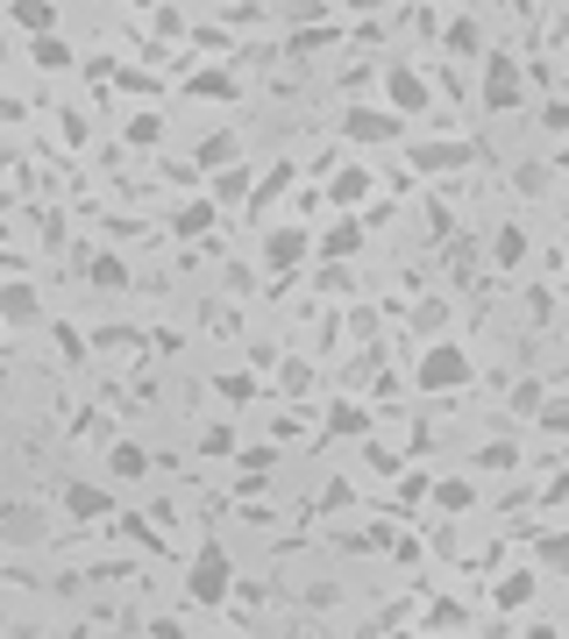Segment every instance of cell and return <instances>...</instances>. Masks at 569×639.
Wrapping results in <instances>:
<instances>
[{"label":"cell","instance_id":"d590c367","mask_svg":"<svg viewBox=\"0 0 569 639\" xmlns=\"http://www.w3.org/2000/svg\"><path fill=\"white\" fill-rule=\"evenodd\" d=\"M129 143H136V149L164 143V114H136V121H129Z\"/></svg>","mask_w":569,"mask_h":639},{"label":"cell","instance_id":"b9f144b4","mask_svg":"<svg viewBox=\"0 0 569 639\" xmlns=\"http://www.w3.org/2000/svg\"><path fill=\"white\" fill-rule=\"evenodd\" d=\"M313 284H321V292H349V264H342V270L327 264V270H321V278H313Z\"/></svg>","mask_w":569,"mask_h":639},{"label":"cell","instance_id":"8fae6325","mask_svg":"<svg viewBox=\"0 0 569 639\" xmlns=\"http://www.w3.org/2000/svg\"><path fill=\"white\" fill-rule=\"evenodd\" d=\"M356 249H364V221H356V213H342L327 235H313V256H327V264H349Z\"/></svg>","mask_w":569,"mask_h":639},{"label":"cell","instance_id":"4fadbf2b","mask_svg":"<svg viewBox=\"0 0 569 639\" xmlns=\"http://www.w3.org/2000/svg\"><path fill=\"white\" fill-rule=\"evenodd\" d=\"M534 597H542V575H534V569L499 575V590H491V604H499V612H527Z\"/></svg>","mask_w":569,"mask_h":639},{"label":"cell","instance_id":"603a6c76","mask_svg":"<svg viewBox=\"0 0 569 639\" xmlns=\"http://www.w3.org/2000/svg\"><path fill=\"white\" fill-rule=\"evenodd\" d=\"M29 65H36V71H65L71 65V43L57 36V29H51V36H29Z\"/></svg>","mask_w":569,"mask_h":639},{"label":"cell","instance_id":"30bf717a","mask_svg":"<svg viewBox=\"0 0 569 639\" xmlns=\"http://www.w3.org/2000/svg\"><path fill=\"white\" fill-rule=\"evenodd\" d=\"M406 164H413V171H427V178L462 171V164H470V143H413V149H406Z\"/></svg>","mask_w":569,"mask_h":639},{"label":"cell","instance_id":"7c38bea8","mask_svg":"<svg viewBox=\"0 0 569 639\" xmlns=\"http://www.w3.org/2000/svg\"><path fill=\"white\" fill-rule=\"evenodd\" d=\"M313 384H321V370H313L306 356H284V362H278V399H284V405H306Z\"/></svg>","mask_w":569,"mask_h":639},{"label":"cell","instance_id":"5bb4252c","mask_svg":"<svg viewBox=\"0 0 569 639\" xmlns=\"http://www.w3.org/2000/svg\"><path fill=\"white\" fill-rule=\"evenodd\" d=\"M108 469H114V483H143L149 477V448L143 440H108Z\"/></svg>","mask_w":569,"mask_h":639},{"label":"cell","instance_id":"e0dca14e","mask_svg":"<svg viewBox=\"0 0 569 639\" xmlns=\"http://www.w3.org/2000/svg\"><path fill=\"white\" fill-rule=\"evenodd\" d=\"M86 284H93V292H129L136 270H129V256H93V264H86Z\"/></svg>","mask_w":569,"mask_h":639},{"label":"cell","instance_id":"f35d334b","mask_svg":"<svg viewBox=\"0 0 569 639\" xmlns=\"http://www.w3.org/2000/svg\"><path fill=\"white\" fill-rule=\"evenodd\" d=\"M57 341H65V362H86V334L71 320H57Z\"/></svg>","mask_w":569,"mask_h":639},{"label":"cell","instance_id":"6da1fadb","mask_svg":"<svg viewBox=\"0 0 569 639\" xmlns=\"http://www.w3.org/2000/svg\"><path fill=\"white\" fill-rule=\"evenodd\" d=\"M477 377L470 348L456 341V334H434V341L421 348V362H413V391H427V399H448V391H462Z\"/></svg>","mask_w":569,"mask_h":639},{"label":"cell","instance_id":"ba28073f","mask_svg":"<svg viewBox=\"0 0 569 639\" xmlns=\"http://www.w3.org/2000/svg\"><path fill=\"white\" fill-rule=\"evenodd\" d=\"M384 100H392V114L406 121V114H427V100H434V93H427V79H421V71H413L406 57H399V65L384 71Z\"/></svg>","mask_w":569,"mask_h":639},{"label":"cell","instance_id":"9c48e42d","mask_svg":"<svg viewBox=\"0 0 569 639\" xmlns=\"http://www.w3.org/2000/svg\"><path fill=\"white\" fill-rule=\"evenodd\" d=\"M36 320H43L36 284H22V278H0V327H36Z\"/></svg>","mask_w":569,"mask_h":639},{"label":"cell","instance_id":"4316f807","mask_svg":"<svg viewBox=\"0 0 569 639\" xmlns=\"http://www.w3.org/2000/svg\"><path fill=\"white\" fill-rule=\"evenodd\" d=\"M221 164H235V135L228 128H214L200 143V157H192V171H221Z\"/></svg>","mask_w":569,"mask_h":639},{"label":"cell","instance_id":"2e32d148","mask_svg":"<svg viewBox=\"0 0 569 639\" xmlns=\"http://www.w3.org/2000/svg\"><path fill=\"white\" fill-rule=\"evenodd\" d=\"M427 497L448 512V519H456V512L477 505V483H470V477H427Z\"/></svg>","mask_w":569,"mask_h":639},{"label":"cell","instance_id":"277c9868","mask_svg":"<svg viewBox=\"0 0 569 639\" xmlns=\"http://www.w3.org/2000/svg\"><path fill=\"white\" fill-rule=\"evenodd\" d=\"M399 135H406V121H399L392 107H342V143L384 149V143H399Z\"/></svg>","mask_w":569,"mask_h":639},{"label":"cell","instance_id":"5b68a950","mask_svg":"<svg viewBox=\"0 0 569 639\" xmlns=\"http://www.w3.org/2000/svg\"><path fill=\"white\" fill-rule=\"evenodd\" d=\"M306 256H313V227H292V221H271V227H264V264H271L284 284H292V270L306 264Z\"/></svg>","mask_w":569,"mask_h":639},{"label":"cell","instance_id":"c3c4849f","mask_svg":"<svg viewBox=\"0 0 569 639\" xmlns=\"http://www.w3.org/2000/svg\"><path fill=\"white\" fill-rule=\"evenodd\" d=\"M0 206H8V186H0Z\"/></svg>","mask_w":569,"mask_h":639},{"label":"cell","instance_id":"d6a6232c","mask_svg":"<svg viewBox=\"0 0 569 639\" xmlns=\"http://www.w3.org/2000/svg\"><path fill=\"white\" fill-rule=\"evenodd\" d=\"M542 399H548V384H542V377H520V384L505 391V405H513V413H534Z\"/></svg>","mask_w":569,"mask_h":639},{"label":"cell","instance_id":"e575fe53","mask_svg":"<svg viewBox=\"0 0 569 639\" xmlns=\"http://www.w3.org/2000/svg\"><path fill=\"white\" fill-rule=\"evenodd\" d=\"M235 469H264V477H271V469H278V448H271V440H257V448H235Z\"/></svg>","mask_w":569,"mask_h":639},{"label":"cell","instance_id":"60d3db41","mask_svg":"<svg viewBox=\"0 0 569 639\" xmlns=\"http://www.w3.org/2000/svg\"><path fill=\"white\" fill-rule=\"evenodd\" d=\"M93 341H100V348H108V356H114V348H129V341H136V327H100Z\"/></svg>","mask_w":569,"mask_h":639},{"label":"cell","instance_id":"7a4b0ae2","mask_svg":"<svg viewBox=\"0 0 569 639\" xmlns=\"http://www.w3.org/2000/svg\"><path fill=\"white\" fill-rule=\"evenodd\" d=\"M186 597L200 604V612H221V604L235 597V554H228V540H200V554H192V569H186Z\"/></svg>","mask_w":569,"mask_h":639},{"label":"cell","instance_id":"ffe728a7","mask_svg":"<svg viewBox=\"0 0 569 639\" xmlns=\"http://www.w3.org/2000/svg\"><path fill=\"white\" fill-rule=\"evenodd\" d=\"M214 213H221L214 200H186V206L171 213V235H178V242H200L207 227H214Z\"/></svg>","mask_w":569,"mask_h":639},{"label":"cell","instance_id":"f1b7e54d","mask_svg":"<svg viewBox=\"0 0 569 639\" xmlns=\"http://www.w3.org/2000/svg\"><path fill=\"white\" fill-rule=\"evenodd\" d=\"M513 186L527 192V200H542V192L556 186V157H548V164H520V171H513Z\"/></svg>","mask_w":569,"mask_h":639},{"label":"cell","instance_id":"4dcf8cb0","mask_svg":"<svg viewBox=\"0 0 569 639\" xmlns=\"http://www.w3.org/2000/svg\"><path fill=\"white\" fill-rule=\"evenodd\" d=\"M235 448H243L235 426H207V434H200V455H214V462H235Z\"/></svg>","mask_w":569,"mask_h":639},{"label":"cell","instance_id":"44dd1931","mask_svg":"<svg viewBox=\"0 0 569 639\" xmlns=\"http://www.w3.org/2000/svg\"><path fill=\"white\" fill-rule=\"evenodd\" d=\"M207 200H214V206H243L249 200V171H243V164L214 171V178H207Z\"/></svg>","mask_w":569,"mask_h":639},{"label":"cell","instance_id":"d4e9b609","mask_svg":"<svg viewBox=\"0 0 569 639\" xmlns=\"http://www.w3.org/2000/svg\"><path fill=\"white\" fill-rule=\"evenodd\" d=\"M186 93H192V100H235L243 86H235V71H192Z\"/></svg>","mask_w":569,"mask_h":639},{"label":"cell","instance_id":"f546056e","mask_svg":"<svg viewBox=\"0 0 569 639\" xmlns=\"http://www.w3.org/2000/svg\"><path fill=\"white\" fill-rule=\"evenodd\" d=\"M413 334H448V299H421V306H413Z\"/></svg>","mask_w":569,"mask_h":639},{"label":"cell","instance_id":"83f0119b","mask_svg":"<svg viewBox=\"0 0 569 639\" xmlns=\"http://www.w3.org/2000/svg\"><path fill=\"white\" fill-rule=\"evenodd\" d=\"M327 434L364 440V434H370V413H364V405H327Z\"/></svg>","mask_w":569,"mask_h":639},{"label":"cell","instance_id":"484cf974","mask_svg":"<svg viewBox=\"0 0 569 639\" xmlns=\"http://www.w3.org/2000/svg\"><path fill=\"white\" fill-rule=\"evenodd\" d=\"M427 632H470V604L434 597V604H427Z\"/></svg>","mask_w":569,"mask_h":639},{"label":"cell","instance_id":"cb8c5ba5","mask_svg":"<svg viewBox=\"0 0 569 639\" xmlns=\"http://www.w3.org/2000/svg\"><path fill=\"white\" fill-rule=\"evenodd\" d=\"M214 391H221V405L235 413V405L257 399V370H214Z\"/></svg>","mask_w":569,"mask_h":639},{"label":"cell","instance_id":"9a60e30c","mask_svg":"<svg viewBox=\"0 0 569 639\" xmlns=\"http://www.w3.org/2000/svg\"><path fill=\"white\" fill-rule=\"evenodd\" d=\"M442 51L448 57H484V22H477V14H456V22L442 29Z\"/></svg>","mask_w":569,"mask_h":639},{"label":"cell","instance_id":"bcb514c9","mask_svg":"<svg viewBox=\"0 0 569 639\" xmlns=\"http://www.w3.org/2000/svg\"><path fill=\"white\" fill-rule=\"evenodd\" d=\"M65 639H93V632H86V626H71V632H65Z\"/></svg>","mask_w":569,"mask_h":639},{"label":"cell","instance_id":"3957f363","mask_svg":"<svg viewBox=\"0 0 569 639\" xmlns=\"http://www.w3.org/2000/svg\"><path fill=\"white\" fill-rule=\"evenodd\" d=\"M527 100V65L513 51H484V114H513Z\"/></svg>","mask_w":569,"mask_h":639},{"label":"cell","instance_id":"f6af8a7d","mask_svg":"<svg viewBox=\"0 0 569 639\" xmlns=\"http://www.w3.org/2000/svg\"><path fill=\"white\" fill-rule=\"evenodd\" d=\"M349 639H378V626H356V632H349Z\"/></svg>","mask_w":569,"mask_h":639},{"label":"cell","instance_id":"7dc6e473","mask_svg":"<svg viewBox=\"0 0 569 639\" xmlns=\"http://www.w3.org/2000/svg\"><path fill=\"white\" fill-rule=\"evenodd\" d=\"M427 639H470V632H427Z\"/></svg>","mask_w":569,"mask_h":639},{"label":"cell","instance_id":"836d02e7","mask_svg":"<svg viewBox=\"0 0 569 639\" xmlns=\"http://www.w3.org/2000/svg\"><path fill=\"white\" fill-rule=\"evenodd\" d=\"M477 469H520V448L513 440H484V448H477Z\"/></svg>","mask_w":569,"mask_h":639},{"label":"cell","instance_id":"7402d4cb","mask_svg":"<svg viewBox=\"0 0 569 639\" xmlns=\"http://www.w3.org/2000/svg\"><path fill=\"white\" fill-rule=\"evenodd\" d=\"M491 264H499V270H520V264H527V227L505 221L499 235H491Z\"/></svg>","mask_w":569,"mask_h":639},{"label":"cell","instance_id":"8d00e7d4","mask_svg":"<svg viewBox=\"0 0 569 639\" xmlns=\"http://www.w3.org/2000/svg\"><path fill=\"white\" fill-rule=\"evenodd\" d=\"M534 413H542V434H562V426H569V399H542Z\"/></svg>","mask_w":569,"mask_h":639},{"label":"cell","instance_id":"d6986e66","mask_svg":"<svg viewBox=\"0 0 569 639\" xmlns=\"http://www.w3.org/2000/svg\"><path fill=\"white\" fill-rule=\"evenodd\" d=\"M327 200H335L342 213H356V206L370 200V171H356V164H349V171H335V178H327Z\"/></svg>","mask_w":569,"mask_h":639},{"label":"cell","instance_id":"8992f818","mask_svg":"<svg viewBox=\"0 0 569 639\" xmlns=\"http://www.w3.org/2000/svg\"><path fill=\"white\" fill-rule=\"evenodd\" d=\"M51 540V512L29 505V497H14V505H0V547H43Z\"/></svg>","mask_w":569,"mask_h":639},{"label":"cell","instance_id":"ac0fdd59","mask_svg":"<svg viewBox=\"0 0 569 639\" xmlns=\"http://www.w3.org/2000/svg\"><path fill=\"white\" fill-rule=\"evenodd\" d=\"M8 14H14L22 36H51L57 29V0H8Z\"/></svg>","mask_w":569,"mask_h":639},{"label":"cell","instance_id":"ab89813d","mask_svg":"<svg viewBox=\"0 0 569 639\" xmlns=\"http://www.w3.org/2000/svg\"><path fill=\"white\" fill-rule=\"evenodd\" d=\"M542 128H548V135L569 128V100H542Z\"/></svg>","mask_w":569,"mask_h":639},{"label":"cell","instance_id":"1f68e13d","mask_svg":"<svg viewBox=\"0 0 569 639\" xmlns=\"http://www.w3.org/2000/svg\"><path fill=\"white\" fill-rule=\"evenodd\" d=\"M342 29H292V36H284V57H306V51H321V43H335Z\"/></svg>","mask_w":569,"mask_h":639},{"label":"cell","instance_id":"74e56055","mask_svg":"<svg viewBox=\"0 0 569 639\" xmlns=\"http://www.w3.org/2000/svg\"><path fill=\"white\" fill-rule=\"evenodd\" d=\"M534 554H542V569H562V561H569V540H562V532H542V547H534Z\"/></svg>","mask_w":569,"mask_h":639},{"label":"cell","instance_id":"52a82bcc","mask_svg":"<svg viewBox=\"0 0 569 639\" xmlns=\"http://www.w3.org/2000/svg\"><path fill=\"white\" fill-rule=\"evenodd\" d=\"M57 505H65L79 526L114 519V491H100V483H86V477H65V483H57Z\"/></svg>","mask_w":569,"mask_h":639},{"label":"cell","instance_id":"ee69618b","mask_svg":"<svg viewBox=\"0 0 569 639\" xmlns=\"http://www.w3.org/2000/svg\"><path fill=\"white\" fill-rule=\"evenodd\" d=\"M392 0H342V14H384Z\"/></svg>","mask_w":569,"mask_h":639},{"label":"cell","instance_id":"7bdbcfd3","mask_svg":"<svg viewBox=\"0 0 569 639\" xmlns=\"http://www.w3.org/2000/svg\"><path fill=\"white\" fill-rule=\"evenodd\" d=\"M527 313H534V320H542V327H548V320H556V292H534V299H527Z\"/></svg>","mask_w":569,"mask_h":639}]
</instances>
